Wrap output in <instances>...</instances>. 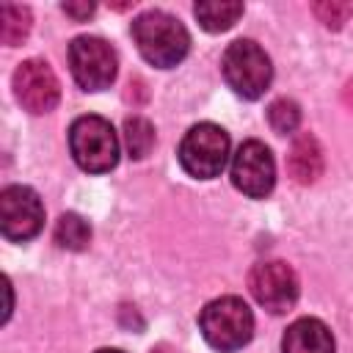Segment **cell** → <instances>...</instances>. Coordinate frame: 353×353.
Here are the masks:
<instances>
[{
  "instance_id": "cell-1",
  "label": "cell",
  "mask_w": 353,
  "mask_h": 353,
  "mask_svg": "<svg viewBox=\"0 0 353 353\" xmlns=\"http://www.w3.org/2000/svg\"><path fill=\"white\" fill-rule=\"evenodd\" d=\"M132 39L138 44V52L157 69L176 66L190 50V36L185 25L165 11L141 14L132 22Z\"/></svg>"
},
{
  "instance_id": "cell-2",
  "label": "cell",
  "mask_w": 353,
  "mask_h": 353,
  "mask_svg": "<svg viewBox=\"0 0 353 353\" xmlns=\"http://www.w3.org/2000/svg\"><path fill=\"white\" fill-rule=\"evenodd\" d=\"M199 328L210 347L221 353H234L245 347L254 336V314L248 303L237 295H223L210 301L199 314Z\"/></svg>"
},
{
  "instance_id": "cell-3",
  "label": "cell",
  "mask_w": 353,
  "mask_h": 353,
  "mask_svg": "<svg viewBox=\"0 0 353 353\" xmlns=\"http://www.w3.org/2000/svg\"><path fill=\"white\" fill-rule=\"evenodd\" d=\"M69 149L74 163L88 174H105L119 163V138L108 119L80 116L69 127Z\"/></svg>"
},
{
  "instance_id": "cell-4",
  "label": "cell",
  "mask_w": 353,
  "mask_h": 353,
  "mask_svg": "<svg viewBox=\"0 0 353 353\" xmlns=\"http://www.w3.org/2000/svg\"><path fill=\"white\" fill-rule=\"evenodd\" d=\"M221 72H223V80L229 83V88L234 94H240L243 99L262 97L273 77L270 58L251 39H237L226 47V52L221 58Z\"/></svg>"
},
{
  "instance_id": "cell-5",
  "label": "cell",
  "mask_w": 353,
  "mask_h": 353,
  "mask_svg": "<svg viewBox=\"0 0 353 353\" xmlns=\"http://www.w3.org/2000/svg\"><path fill=\"white\" fill-rule=\"evenodd\" d=\"M179 165L196 179H212L229 160V135L218 124H196L179 143Z\"/></svg>"
},
{
  "instance_id": "cell-6",
  "label": "cell",
  "mask_w": 353,
  "mask_h": 353,
  "mask_svg": "<svg viewBox=\"0 0 353 353\" xmlns=\"http://www.w3.org/2000/svg\"><path fill=\"white\" fill-rule=\"evenodd\" d=\"M69 69L83 91H102L116 77V52L105 39L77 36L69 44Z\"/></svg>"
},
{
  "instance_id": "cell-7",
  "label": "cell",
  "mask_w": 353,
  "mask_h": 353,
  "mask_svg": "<svg viewBox=\"0 0 353 353\" xmlns=\"http://www.w3.org/2000/svg\"><path fill=\"white\" fill-rule=\"evenodd\" d=\"M248 290L256 298V303L265 306L270 314L290 312L298 301V292H301L295 270L281 259L256 262L248 273Z\"/></svg>"
},
{
  "instance_id": "cell-8",
  "label": "cell",
  "mask_w": 353,
  "mask_h": 353,
  "mask_svg": "<svg viewBox=\"0 0 353 353\" xmlns=\"http://www.w3.org/2000/svg\"><path fill=\"white\" fill-rule=\"evenodd\" d=\"M44 223V207L33 188L25 185H8L0 193V229L3 237L25 243L41 232Z\"/></svg>"
},
{
  "instance_id": "cell-9",
  "label": "cell",
  "mask_w": 353,
  "mask_h": 353,
  "mask_svg": "<svg viewBox=\"0 0 353 353\" xmlns=\"http://www.w3.org/2000/svg\"><path fill=\"white\" fill-rule=\"evenodd\" d=\"M232 182L251 199H265L276 185V160L262 141L240 143L232 160Z\"/></svg>"
},
{
  "instance_id": "cell-10",
  "label": "cell",
  "mask_w": 353,
  "mask_h": 353,
  "mask_svg": "<svg viewBox=\"0 0 353 353\" xmlns=\"http://www.w3.org/2000/svg\"><path fill=\"white\" fill-rule=\"evenodd\" d=\"M14 94L28 113H50L61 99V83L47 61L28 58L14 72Z\"/></svg>"
},
{
  "instance_id": "cell-11",
  "label": "cell",
  "mask_w": 353,
  "mask_h": 353,
  "mask_svg": "<svg viewBox=\"0 0 353 353\" xmlns=\"http://www.w3.org/2000/svg\"><path fill=\"white\" fill-rule=\"evenodd\" d=\"M334 336L328 325L317 317L295 320L281 339V353H334Z\"/></svg>"
},
{
  "instance_id": "cell-12",
  "label": "cell",
  "mask_w": 353,
  "mask_h": 353,
  "mask_svg": "<svg viewBox=\"0 0 353 353\" xmlns=\"http://www.w3.org/2000/svg\"><path fill=\"white\" fill-rule=\"evenodd\" d=\"M287 165H290V174L298 185H312L323 174V149H320L317 138L309 135V132L298 135L292 141Z\"/></svg>"
},
{
  "instance_id": "cell-13",
  "label": "cell",
  "mask_w": 353,
  "mask_h": 353,
  "mask_svg": "<svg viewBox=\"0 0 353 353\" xmlns=\"http://www.w3.org/2000/svg\"><path fill=\"white\" fill-rule=\"evenodd\" d=\"M193 14L199 19V25L210 33H221V30H229L240 14H243V3H229V0H221V3H196L193 6Z\"/></svg>"
},
{
  "instance_id": "cell-14",
  "label": "cell",
  "mask_w": 353,
  "mask_h": 353,
  "mask_svg": "<svg viewBox=\"0 0 353 353\" xmlns=\"http://www.w3.org/2000/svg\"><path fill=\"white\" fill-rule=\"evenodd\" d=\"M30 25H33V19H30L28 6L6 3L0 8V39H3V44H8V47L22 44L30 33Z\"/></svg>"
},
{
  "instance_id": "cell-15",
  "label": "cell",
  "mask_w": 353,
  "mask_h": 353,
  "mask_svg": "<svg viewBox=\"0 0 353 353\" xmlns=\"http://www.w3.org/2000/svg\"><path fill=\"white\" fill-rule=\"evenodd\" d=\"M91 240V226L77 212H63L55 223V243L66 251H83Z\"/></svg>"
},
{
  "instance_id": "cell-16",
  "label": "cell",
  "mask_w": 353,
  "mask_h": 353,
  "mask_svg": "<svg viewBox=\"0 0 353 353\" xmlns=\"http://www.w3.org/2000/svg\"><path fill=\"white\" fill-rule=\"evenodd\" d=\"M124 143L132 160H143L154 146V127L143 116H130L124 121Z\"/></svg>"
},
{
  "instance_id": "cell-17",
  "label": "cell",
  "mask_w": 353,
  "mask_h": 353,
  "mask_svg": "<svg viewBox=\"0 0 353 353\" xmlns=\"http://www.w3.org/2000/svg\"><path fill=\"white\" fill-rule=\"evenodd\" d=\"M268 124L279 135L295 132L298 124H301V108H298V102L295 99H287V97L270 102V108H268Z\"/></svg>"
},
{
  "instance_id": "cell-18",
  "label": "cell",
  "mask_w": 353,
  "mask_h": 353,
  "mask_svg": "<svg viewBox=\"0 0 353 353\" xmlns=\"http://www.w3.org/2000/svg\"><path fill=\"white\" fill-rule=\"evenodd\" d=\"M314 17L325 25V28H342L347 22V17L353 14V3H339V0H323V3H314L312 6Z\"/></svg>"
},
{
  "instance_id": "cell-19",
  "label": "cell",
  "mask_w": 353,
  "mask_h": 353,
  "mask_svg": "<svg viewBox=\"0 0 353 353\" xmlns=\"http://www.w3.org/2000/svg\"><path fill=\"white\" fill-rule=\"evenodd\" d=\"M61 8H63L69 17H74V19H88V17L94 14V3H80V6H77V3H63Z\"/></svg>"
},
{
  "instance_id": "cell-20",
  "label": "cell",
  "mask_w": 353,
  "mask_h": 353,
  "mask_svg": "<svg viewBox=\"0 0 353 353\" xmlns=\"http://www.w3.org/2000/svg\"><path fill=\"white\" fill-rule=\"evenodd\" d=\"M97 353H121V350H113V347H102V350H97Z\"/></svg>"
}]
</instances>
